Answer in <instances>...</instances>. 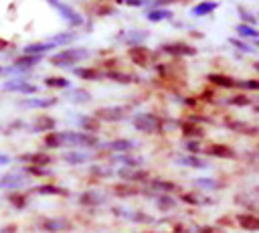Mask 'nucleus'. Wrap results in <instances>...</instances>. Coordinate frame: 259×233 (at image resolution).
<instances>
[{
  "instance_id": "b1692460",
  "label": "nucleus",
  "mask_w": 259,
  "mask_h": 233,
  "mask_svg": "<svg viewBox=\"0 0 259 233\" xmlns=\"http://www.w3.org/2000/svg\"><path fill=\"white\" fill-rule=\"evenodd\" d=\"M206 81H210L212 85H219V87H227V89L239 87V79L229 77V75H223V73H208L206 75Z\"/></svg>"
},
{
  "instance_id": "4468645a",
  "label": "nucleus",
  "mask_w": 259,
  "mask_h": 233,
  "mask_svg": "<svg viewBox=\"0 0 259 233\" xmlns=\"http://www.w3.org/2000/svg\"><path fill=\"white\" fill-rule=\"evenodd\" d=\"M55 128H57V120L51 118V115H47V113H38V115L30 122V130L36 132V134H40V132L49 134V132H55Z\"/></svg>"
},
{
  "instance_id": "4d7b16f0",
  "label": "nucleus",
  "mask_w": 259,
  "mask_h": 233,
  "mask_svg": "<svg viewBox=\"0 0 259 233\" xmlns=\"http://www.w3.org/2000/svg\"><path fill=\"white\" fill-rule=\"evenodd\" d=\"M255 47H257V49H259V38H257V41H255Z\"/></svg>"
},
{
  "instance_id": "39448f33",
  "label": "nucleus",
  "mask_w": 259,
  "mask_h": 233,
  "mask_svg": "<svg viewBox=\"0 0 259 233\" xmlns=\"http://www.w3.org/2000/svg\"><path fill=\"white\" fill-rule=\"evenodd\" d=\"M63 140H65V146H75V148H93V146H97V136L81 132V130L63 132Z\"/></svg>"
},
{
  "instance_id": "cd10ccee",
  "label": "nucleus",
  "mask_w": 259,
  "mask_h": 233,
  "mask_svg": "<svg viewBox=\"0 0 259 233\" xmlns=\"http://www.w3.org/2000/svg\"><path fill=\"white\" fill-rule=\"evenodd\" d=\"M63 160L67 164H85L87 160H91V154L89 152H83V150H69V152H63Z\"/></svg>"
},
{
  "instance_id": "13d9d810",
  "label": "nucleus",
  "mask_w": 259,
  "mask_h": 233,
  "mask_svg": "<svg viewBox=\"0 0 259 233\" xmlns=\"http://www.w3.org/2000/svg\"><path fill=\"white\" fill-rule=\"evenodd\" d=\"M2 73H4V67H0V75H2Z\"/></svg>"
},
{
  "instance_id": "f8f14e48",
  "label": "nucleus",
  "mask_w": 259,
  "mask_h": 233,
  "mask_svg": "<svg viewBox=\"0 0 259 233\" xmlns=\"http://www.w3.org/2000/svg\"><path fill=\"white\" fill-rule=\"evenodd\" d=\"M117 176L123 182H150V174L144 168H130V166H121L117 170Z\"/></svg>"
},
{
  "instance_id": "9d476101",
  "label": "nucleus",
  "mask_w": 259,
  "mask_h": 233,
  "mask_svg": "<svg viewBox=\"0 0 259 233\" xmlns=\"http://www.w3.org/2000/svg\"><path fill=\"white\" fill-rule=\"evenodd\" d=\"M40 61H42V55H20L12 63V67L4 69V73H24V71H30L32 67H36Z\"/></svg>"
},
{
  "instance_id": "5fc2aeb1",
  "label": "nucleus",
  "mask_w": 259,
  "mask_h": 233,
  "mask_svg": "<svg viewBox=\"0 0 259 233\" xmlns=\"http://www.w3.org/2000/svg\"><path fill=\"white\" fill-rule=\"evenodd\" d=\"M253 67H255V69H257V71H259V61H257V63H255V65H253Z\"/></svg>"
},
{
  "instance_id": "864d4df0",
  "label": "nucleus",
  "mask_w": 259,
  "mask_h": 233,
  "mask_svg": "<svg viewBox=\"0 0 259 233\" xmlns=\"http://www.w3.org/2000/svg\"><path fill=\"white\" fill-rule=\"evenodd\" d=\"M8 162H12V158H10L8 154H0V166H4V164H8Z\"/></svg>"
},
{
  "instance_id": "de8ad7c7",
  "label": "nucleus",
  "mask_w": 259,
  "mask_h": 233,
  "mask_svg": "<svg viewBox=\"0 0 259 233\" xmlns=\"http://www.w3.org/2000/svg\"><path fill=\"white\" fill-rule=\"evenodd\" d=\"M239 14H241V20H243V24H249V26H253V24L257 22V16H253L251 12L243 10L241 6H239Z\"/></svg>"
},
{
  "instance_id": "ddd939ff",
  "label": "nucleus",
  "mask_w": 259,
  "mask_h": 233,
  "mask_svg": "<svg viewBox=\"0 0 259 233\" xmlns=\"http://www.w3.org/2000/svg\"><path fill=\"white\" fill-rule=\"evenodd\" d=\"M57 97H24L18 101L20 107H26V109H47V107H53L57 105Z\"/></svg>"
},
{
  "instance_id": "7c9ffc66",
  "label": "nucleus",
  "mask_w": 259,
  "mask_h": 233,
  "mask_svg": "<svg viewBox=\"0 0 259 233\" xmlns=\"http://www.w3.org/2000/svg\"><path fill=\"white\" fill-rule=\"evenodd\" d=\"M148 38V32L146 30H130V32H125V34H119V41H123L125 45H130V47H138L142 41H146Z\"/></svg>"
},
{
  "instance_id": "72a5a7b5",
  "label": "nucleus",
  "mask_w": 259,
  "mask_h": 233,
  "mask_svg": "<svg viewBox=\"0 0 259 233\" xmlns=\"http://www.w3.org/2000/svg\"><path fill=\"white\" fill-rule=\"evenodd\" d=\"M176 164H182V166H188V168H198V170L208 166L204 160H200V158H198V156H194V154L178 156V158H176Z\"/></svg>"
},
{
  "instance_id": "603ef678",
  "label": "nucleus",
  "mask_w": 259,
  "mask_h": 233,
  "mask_svg": "<svg viewBox=\"0 0 259 233\" xmlns=\"http://www.w3.org/2000/svg\"><path fill=\"white\" fill-rule=\"evenodd\" d=\"M0 233H16V225H6L0 229Z\"/></svg>"
},
{
  "instance_id": "aec40b11",
  "label": "nucleus",
  "mask_w": 259,
  "mask_h": 233,
  "mask_svg": "<svg viewBox=\"0 0 259 233\" xmlns=\"http://www.w3.org/2000/svg\"><path fill=\"white\" fill-rule=\"evenodd\" d=\"M235 221L239 223L241 229L259 233V215H253V213H239V215L235 217Z\"/></svg>"
},
{
  "instance_id": "c756f323",
  "label": "nucleus",
  "mask_w": 259,
  "mask_h": 233,
  "mask_svg": "<svg viewBox=\"0 0 259 233\" xmlns=\"http://www.w3.org/2000/svg\"><path fill=\"white\" fill-rule=\"evenodd\" d=\"M42 144L45 148H51V150H57V148H65V140H63V132H49L45 134L42 138Z\"/></svg>"
},
{
  "instance_id": "c85d7f7f",
  "label": "nucleus",
  "mask_w": 259,
  "mask_h": 233,
  "mask_svg": "<svg viewBox=\"0 0 259 233\" xmlns=\"http://www.w3.org/2000/svg\"><path fill=\"white\" fill-rule=\"evenodd\" d=\"M217 8H219V2H198V4H194V6L190 8V14H192L194 18H200V16L212 14Z\"/></svg>"
},
{
  "instance_id": "f704fd0d",
  "label": "nucleus",
  "mask_w": 259,
  "mask_h": 233,
  "mask_svg": "<svg viewBox=\"0 0 259 233\" xmlns=\"http://www.w3.org/2000/svg\"><path fill=\"white\" fill-rule=\"evenodd\" d=\"M77 124H79L81 132H87V134H93L99 130V122L93 115H81V118H77Z\"/></svg>"
},
{
  "instance_id": "37998d69",
  "label": "nucleus",
  "mask_w": 259,
  "mask_h": 233,
  "mask_svg": "<svg viewBox=\"0 0 259 233\" xmlns=\"http://www.w3.org/2000/svg\"><path fill=\"white\" fill-rule=\"evenodd\" d=\"M71 101H75V103H87V101H91V93L89 91H85V89H71Z\"/></svg>"
},
{
  "instance_id": "c9c22d12",
  "label": "nucleus",
  "mask_w": 259,
  "mask_h": 233,
  "mask_svg": "<svg viewBox=\"0 0 259 233\" xmlns=\"http://www.w3.org/2000/svg\"><path fill=\"white\" fill-rule=\"evenodd\" d=\"M73 75L79 77V79H85V81H93V79L101 77V73L97 69H93V67H75Z\"/></svg>"
},
{
  "instance_id": "423d86ee",
  "label": "nucleus",
  "mask_w": 259,
  "mask_h": 233,
  "mask_svg": "<svg viewBox=\"0 0 259 233\" xmlns=\"http://www.w3.org/2000/svg\"><path fill=\"white\" fill-rule=\"evenodd\" d=\"M127 59H130L134 65H138V67H148V65H152V61L156 59V53H154L152 49L144 47V45H138V47H130V49H127Z\"/></svg>"
},
{
  "instance_id": "58836bf2",
  "label": "nucleus",
  "mask_w": 259,
  "mask_h": 233,
  "mask_svg": "<svg viewBox=\"0 0 259 233\" xmlns=\"http://www.w3.org/2000/svg\"><path fill=\"white\" fill-rule=\"evenodd\" d=\"M113 192L117 195V197H136L138 195V188L134 186V184H130V182H117V184H113Z\"/></svg>"
},
{
  "instance_id": "c03bdc74",
  "label": "nucleus",
  "mask_w": 259,
  "mask_h": 233,
  "mask_svg": "<svg viewBox=\"0 0 259 233\" xmlns=\"http://www.w3.org/2000/svg\"><path fill=\"white\" fill-rule=\"evenodd\" d=\"M227 103H229V105H233V107H245V105H251V97H249V95H245V93H239V95L229 97V99H227Z\"/></svg>"
},
{
  "instance_id": "2f4dec72",
  "label": "nucleus",
  "mask_w": 259,
  "mask_h": 233,
  "mask_svg": "<svg viewBox=\"0 0 259 233\" xmlns=\"http://www.w3.org/2000/svg\"><path fill=\"white\" fill-rule=\"evenodd\" d=\"M194 186L204 188V190H219V188H223V186H225V182H223V180H219V178L200 176V178H196V180H194Z\"/></svg>"
},
{
  "instance_id": "6e6d98bb",
  "label": "nucleus",
  "mask_w": 259,
  "mask_h": 233,
  "mask_svg": "<svg viewBox=\"0 0 259 233\" xmlns=\"http://www.w3.org/2000/svg\"><path fill=\"white\" fill-rule=\"evenodd\" d=\"M253 109H255V113H259V105H255V107H253Z\"/></svg>"
},
{
  "instance_id": "1a4fd4ad",
  "label": "nucleus",
  "mask_w": 259,
  "mask_h": 233,
  "mask_svg": "<svg viewBox=\"0 0 259 233\" xmlns=\"http://www.w3.org/2000/svg\"><path fill=\"white\" fill-rule=\"evenodd\" d=\"M26 182H28V176L22 170H14V172H8V174L0 176V188L2 190H10V192H16Z\"/></svg>"
},
{
  "instance_id": "4be33fe9",
  "label": "nucleus",
  "mask_w": 259,
  "mask_h": 233,
  "mask_svg": "<svg viewBox=\"0 0 259 233\" xmlns=\"http://www.w3.org/2000/svg\"><path fill=\"white\" fill-rule=\"evenodd\" d=\"M180 132H182L184 140H200L204 136L202 126L200 124H194V122H188V120H184L180 124Z\"/></svg>"
},
{
  "instance_id": "a18cd8bd",
  "label": "nucleus",
  "mask_w": 259,
  "mask_h": 233,
  "mask_svg": "<svg viewBox=\"0 0 259 233\" xmlns=\"http://www.w3.org/2000/svg\"><path fill=\"white\" fill-rule=\"evenodd\" d=\"M239 89L259 91V79H239Z\"/></svg>"
},
{
  "instance_id": "dca6fc26",
  "label": "nucleus",
  "mask_w": 259,
  "mask_h": 233,
  "mask_svg": "<svg viewBox=\"0 0 259 233\" xmlns=\"http://www.w3.org/2000/svg\"><path fill=\"white\" fill-rule=\"evenodd\" d=\"M150 188L156 190L158 195H172V192H178L180 186L172 180H166V178H150Z\"/></svg>"
},
{
  "instance_id": "6e6552de",
  "label": "nucleus",
  "mask_w": 259,
  "mask_h": 233,
  "mask_svg": "<svg viewBox=\"0 0 259 233\" xmlns=\"http://www.w3.org/2000/svg\"><path fill=\"white\" fill-rule=\"evenodd\" d=\"M2 89L4 91H12V93H22V95H32L36 93V85L24 77H16V79H8L2 83Z\"/></svg>"
},
{
  "instance_id": "09e8293b",
  "label": "nucleus",
  "mask_w": 259,
  "mask_h": 233,
  "mask_svg": "<svg viewBox=\"0 0 259 233\" xmlns=\"http://www.w3.org/2000/svg\"><path fill=\"white\" fill-rule=\"evenodd\" d=\"M190 233H221V229L217 225H198Z\"/></svg>"
},
{
  "instance_id": "f3484780",
  "label": "nucleus",
  "mask_w": 259,
  "mask_h": 233,
  "mask_svg": "<svg viewBox=\"0 0 259 233\" xmlns=\"http://www.w3.org/2000/svg\"><path fill=\"white\" fill-rule=\"evenodd\" d=\"M101 75L107 77V79H111V81H115V83H123V85H127V83H138V81H140L138 75L127 73V71H119V69H107V71L101 73Z\"/></svg>"
},
{
  "instance_id": "f03ea898",
  "label": "nucleus",
  "mask_w": 259,
  "mask_h": 233,
  "mask_svg": "<svg viewBox=\"0 0 259 233\" xmlns=\"http://www.w3.org/2000/svg\"><path fill=\"white\" fill-rule=\"evenodd\" d=\"M164 118L152 113V111H142V113H136L132 115V126L134 130L142 132V134H158L164 130Z\"/></svg>"
},
{
  "instance_id": "412c9836",
  "label": "nucleus",
  "mask_w": 259,
  "mask_h": 233,
  "mask_svg": "<svg viewBox=\"0 0 259 233\" xmlns=\"http://www.w3.org/2000/svg\"><path fill=\"white\" fill-rule=\"evenodd\" d=\"M229 130L237 132V134H245V136H257L259 134V128L253 126V124H247V122H241V120H227L225 122Z\"/></svg>"
},
{
  "instance_id": "8fccbe9b",
  "label": "nucleus",
  "mask_w": 259,
  "mask_h": 233,
  "mask_svg": "<svg viewBox=\"0 0 259 233\" xmlns=\"http://www.w3.org/2000/svg\"><path fill=\"white\" fill-rule=\"evenodd\" d=\"M233 47H237V49H241L243 53H255V49L251 47V45H247V43H243V41H239V38H231L229 41Z\"/></svg>"
},
{
  "instance_id": "a878e982",
  "label": "nucleus",
  "mask_w": 259,
  "mask_h": 233,
  "mask_svg": "<svg viewBox=\"0 0 259 233\" xmlns=\"http://www.w3.org/2000/svg\"><path fill=\"white\" fill-rule=\"evenodd\" d=\"M34 192L40 195V197H65L67 195V188H63L59 184H53V182H47V184L34 186Z\"/></svg>"
},
{
  "instance_id": "a211bd4d",
  "label": "nucleus",
  "mask_w": 259,
  "mask_h": 233,
  "mask_svg": "<svg viewBox=\"0 0 259 233\" xmlns=\"http://www.w3.org/2000/svg\"><path fill=\"white\" fill-rule=\"evenodd\" d=\"M105 148L111 150L113 154H130L136 148V142L134 140H127V138H115V140L107 142Z\"/></svg>"
},
{
  "instance_id": "a19ab883",
  "label": "nucleus",
  "mask_w": 259,
  "mask_h": 233,
  "mask_svg": "<svg viewBox=\"0 0 259 233\" xmlns=\"http://www.w3.org/2000/svg\"><path fill=\"white\" fill-rule=\"evenodd\" d=\"M235 30L239 32V36H243V38H259V30L255 28V26H249V24H243V22H239L237 26H235Z\"/></svg>"
},
{
  "instance_id": "2eb2a0df",
  "label": "nucleus",
  "mask_w": 259,
  "mask_h": 233,
  "mask_svg": "<svg viewBox=\"0 0 259 233\" xmlns=\"http://www.w3.org/2000/svg\"><path fill=\"white\" fill-rule=\"evenodd\" d=\"M202 152L208 154V156H212V158H225V160L237 156V152L233 150V146H229V144H221V142L208 144L206 148H202Z\"/></svg>"
},
{
  "instance_id": "473e14b6",
  "label": "nucleus",
  "mask_w": 259,
  "mask_h": 233,
  "mask_svg": "<svg viewBox=\"0 0 259 233\" xmlns=\"http://www.w3.org/2000/svg\"><path fill=\"white\" fill-rule=\"evenodd\" d=\"M121 162L123 166H130V168H140V164L144 162V158L142 156H136V154H115L113 158H111V162Z\"/></svg>"
},
{
  "instance_id": "bf43d9fd",
  "label": "nucleus",
  "mask_w": 259,
  "mask_h": 233,
  "mask_svg": "<svg viewBox=\"0 0 259 233\" xmlns=\"http://www.w3.org/2000/svg\"><path fill=\"white\" fill-rule=\"evenodd\" d=\"M257 16H259V12H257Z\"/></svg>"
},
{
  "instance_id": "4c0bfd02",
  "label": "nucleus",
  "mask_w": 259,
  "mask_h": 233,
  "mask_svg": "<svg viewBox=\"0 0 259 233\" xmlns=\"http://www.w3.org/2000/svg\"><path fill=\"white\" fill-rule=\"evenodd\" d=\"M154 205L160 209V211H172L176 207V199L172 195H158L154 199Z\"/></svg>"
},
{
  "instance_id": "7ed1b4c3",
  "label": "nucleus",
  "mask_w": 259,
  "mask_h": 233,
  "mask_svg": "<svg viewBox=\"0 0 259 233\" xmlns=\"http://www.w3.org/2000/svg\"><path fill=\"white\" fill-rule=\"evenodd\" d=\"M49 6L51 8H55L59 14H61V18L69 24V26H73V28H79V26H83L85 24V18L71 6V4H65V2H57V0H49Z\"/></svg>"
},
{
  "instance_id": "3c124183",
  "label": "nucleus",
  "mask_w": 259,
  "mask_h": 233,
  "mask_svg": "<svg viewBox=\"0 0 259 233\" xmlns=\"http://www.w3.org/2000/svg\"><path fill=\"white\" fill-rule=\"evenodd\" d=\"M95 12H97L99 16H105V14L115 12V8H113V6H109V4H99V6H95Z\"/></svg>"
},
{
  "instance_id": "0eeeda50",
  "label": "nucleus",
  "mask_w": 259,
  "mask_h": 233,
  "mask_svg": "<svg viewBox=\"0 0 259 233\" xmlns=\"http://www.w3.org/2000/svg\"><path fill=\"white\" fill-rule=\"evenodd\" d=\"M162 53L166 55H172V57H194L198 51L196 47L188 45V43H182V41H170V43H164L160 47Z\"/></svg>"
},
{
  "instance_id": "6ab92c4d",
  "label": "nucleus",
  "mask_w": 259,
  "mask_h": 233,
  "mask_svg": "<svg viewBox=\"0 0 259 233\" xmlns=\"http://www.w3.org/2000/svg\"><path fill=\"white\" fill-rule=\"evenodd\" d=\"M115 215L132 221V223H154V217L144 213V211H125V209H113Z\"/></svg>"
},
{
  "instance_id": "9b49d317",
  "label": "nucleus",
  "mask_w": 259,
  "mask_h": 233,
  "mask_svg": "<svg viewBox=\"0 0 259 233\" xmlns=\"http://www.w3.org/2000/svg\"><path fill=\"white\" fill-rule=\"evenodd\" d=\"M18 162H22L24 166H36V168H45L53 162V156L47 152H24L18 156Z\"/></svg>"
},
{
  "instance_id": "f257e3e1",
  "label": "nucleus",
  "mask_w": 259,
  "mask_h": 233,
  "mask_svg": "<svg viewBox=\"0 0 259 233\" xmlns=\"http://www.w3.org/2000/svg\"><path fill=\"white\" fill-rule=\"evenodd\" d=\"M89 55H91L89 49H83V47H69V49H63V51L51 55V57H49V63L55 65V67H73V65H77L79 61L87 59Z\"/></svg>"
},
{
  "instance_id": "ea45409f",
  "label": "nucleus",
  "mask_w": 259,
  "mask_h": 233,
  "mask_svg": "<svg viewBox=\"0 0 259 233\" xmlns=\"http://www.w3.org/2000/svg\"><path fill=\"white\" fill-rule=\"evenodd\" d=\"M6 199H8V203H10L16 211L24 209L26 203H28V195H24V192H10V195H6Z\"/></svg>"
},
{
  "instance_id": "e433bc0d",
  "label": "nucleus",
  "mask_w": 259,
  "mask_h": 233,
  "mask_svg": "<svg viewBox=\"0 0 259 233\" xmlns=\"http://www.w3.org/2000/svg\"><path fill=\"white\" fill-rule=\"evenodd\" d=\"M174 14L168 10V8H152V10H148V14H146V18L150 20V22H160V20H168V18H172Z\"/></svg>"
},
{
  "instance_id": "49530a36",
  "label": "nucleus",
  "mask_w": 259,
  "mask_h": 233,
  "mask_svg": "<svg viewBox=\"0 0 259 233\" xmlns=\"http://www.w3.org/2000/svg\"><path fill=\"white\" fill-rule=\"evenodd\" d=\"M184 148H186V152L188 154H198V152H202V146H200V142L198 140H186L184 142Z\"/></svg>"
},
{
  "instance_id": "5701e85b",
  "label": "nucleus",
  "mask_w": 259,
  "mask_h": 233,
  "mask_svg": "<svg viewBox=\"0 0 259 233\" xmlns=\"http://www.w3.org/2000/svg\"><path fill=\"white\" fill-rule=\"evenodd\" d=\"M40 225H42V229H45L47 233H61V231H65V229H71V223H69L67 219H63V217H49V219H45Z\"/></svg>"
},
{
  "instance_id": "393cba45",
  "label": "nucleus",
  "mask_w": 259,
  "mask_h": 233,
  "mask_svg": "<svg viewBox=\"0 0 259 233\" xmlns=\"http://www.w3.org/2000/svg\"><path fill=\"white\" fill-rule=\"evenodd\" d=\"M103 203H105V195L99 190H87V192H81V197H79V205H83V207H97Z\"/></svg>"
},
{
  "instance_id": "bb28decb",
  "label": "nucleus",
  "mask_w": 259,
  "mask_h": 233,
  "mask_svg": "<svg viewBox=\"0 0 259 233\" xmlns=\"http://www.w3.org/2000/svg\"><path fill=\"white\" fill-rule=\"evenodd\" d=\"M180 201L186 203V205H194V207H202V205H212L214 203V199L204 197L200 192H182L180 195Z\"/></svg>"
},
{
  "instance_id": "79ce46f5",
  "label": "nucleus",
  "mask_w": 259,
  "mask_h": 233,
  "mask_svg": "<svg viewBox=\"0 0 259 233\" xmlns=\"http://www.w3.org/2000/svg\"><path fill=\"white\" fill-rule=\"evenodd\" d=\"M45 85L51 87V89H69L71 87V81L67 77H47L45 79Z\"/></svg>"
},
{
  "instance_id": "20e7f679",
  "label": "nucleus",
  "mask_w": 259,
  "mask_h": 233,
  "mask_svg": "<svg viewBox=\"0 0 259 233\" xmlns=\"http://www.w3.org/2000/svg\"><path fill=\"white\" fill-rule=\"evenodd\" d=\"M130 115V107L127 105H105L93 111V118L97 122H121Z\"/></svg>"
}]
</instances>
